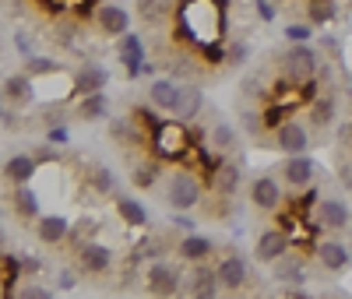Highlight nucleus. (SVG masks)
I'll return each mask as SVG.
<instances>
[{
  "label": "nucleus",
  "instance_id": "1",
  "mask_svg": "<svg viewBox=\"0 0 352 299\" xmlns=\"http://www.w3.org/2000/svg\"><path fill=\"white\" fill-rule=\"evenodd\" d=\"M201 194H204L201 179L190 176V173H173L169 184H166V201H169V208H176V212H190V208H197Z\"/></svg>",
  "mask_w": 352,
  "mask_h": 299
},
{
  "label": "nucleus",
  "instance_id": "2",
  "mask_svg": "<svg viewBox=\"0 0 352 299\" xmlns=\"http://www.w3.org/2000/svg\"><path fill=\"white\" fill-rule=\"evenodd\" d=\"M282 74L296 85H303L317 74V53L310 49V43H296L292 49L282 53Z\"/></svg>",
  "mask_w": 352,
  "mask_h": 299
},
{
  "label": "nucleus",
  "instance_id": "3",
  "mask_svg": "<svg viewBox=\"0 0 352 299\" xmlns=\"http://www.w3.org/2000/svg\"><path fill=\"white\" fill-rule=\"evenodd\" d=\"M144 282H148V292L152 296H176L184 289V272L169 261H155L148 267V275H144Z\"/></svg>",
  "mask_w": 352,
  "mask_h": 299
},
{
  "label": "nucleus",
  "instance_id": "4",
  "mask_svg": "<svg viewBox=\"0 0 352 299\" xmlns=\"http://www.w3.org/2000/svg\"><path fill=\"white\" fill-rule=\"evenodd\" d=\"M219 292H222L219 272H215V267H208L204 261H197L194 272H190V278H187V296H194V299H212V296H219Z\"/></svg>",
  "mask_w": 352,
  "mask_h": 299
},
{
  "label": "nucleus",
  "instance_id": "5",
  "mask_svg": "<svg viewBox=\"0 0 352 299\" xmlns=\"http://www.w3.org/2000/svg\"><path fill=\"white\" fill-rule=\"evenodd\" d=\"M109 264H113V250L109 247H102V243H81L78 247V272H85V275H102V272H109Z\"/></svg>",
  "mask_w": 352,
  "mask_h": 299
},
{
  "label": "nucleus",
  "instance_id": "6",
  "mask_svg": "<svg viewBox=\"0 0 352 299\" xmlns=\"http://www.w3.org/2000/svg\"><path fill=\"white\" fill-rule=\"evenodd\" d=\"M275 144L289 155H300V152H307L310 134H307L303 124H296V120H282V124L275 127Z\"/></svg>",
  "mask_w": 352,
  "mask_h": 299
},
{
  "label": "nucleus",
  "instance_id": "7",
  "mask_svg": "<svg viewBox=\"0 0 352 299\" xmlns=\"http://www.w3.org/2000/svg\"><path fill=\"white\" fill-rule=\"evenodd\" d=\"M285 250H289V232L285 229H268V232H261L257 247H254V257L261 264H275Z\"/></svg>",
  "mask_w": 352,
  "mask_h": 299
},
{
  "label": "nucleus",
  "instance_id": "8",
  "mask_svg": "<svg viewBox=\"0 0 352 299\" xmlns=\"http://www.w3.org/2000/svg\"><path fill=\"white\" fill-rule=\"evenodd\" d=\"M184 148H187V131H184L180 124H159V127H155V152H159V155L176 159Z\"/></svg>",
  "mask_w": 352,
  "mask_h": 299
},
{
  "label": "nucleus",
  "instance_id": "9",
  "mask_svg": "<svg viewBox=\"0 0 352 299\" xmlns=\"http://www.w3.org/2000/svg\"><path fill=\"white\" fill-rule=\"evenodd\" d=\"M349 225V204L342 197H324L317 204V229H345Z\"/></svg>",
  "mask_w": 352,
  "mask_h": 299
},
{
  "label": "nucleus",
  "instance_id": "10",
  "mask_svg": "<svg viewBox=\"0 0 352 299\" xmlns=\"http://www.w3.org/2000/svg\"><path fill=\"white\" fill-rule=\"evenodd\" d=\"M314 173H317V166H314V159L310 155H289L285 159V166H282V176H285V184H292V187H310L314 184Z\"/></svg>",
  "mask_w": 352,
  "mask_h": 299
},
{
  "label": "nucleus",
  "instance_id": "11",
  "mask_svg": "<svg viewBox=\"0 0 352 299\" xmlns=\"http://www.w3.org/2000/svg\"><path fill=\"white\" fill-rule=\"evenodd\" d=\"M250 201H254V208H261V212H275V208L282 204V187L272 176H261V179L250 184Z\"/></svg>",
  "mask_w": 352,
  "mask_h": 299
},
{
  "label": "nucleus",
  "instance_id": "12",
  "mask_svg": "<svg viewBox=\"0 0 352 299\" xmlns=\"http://www.w3.org/2000/svg\"><path fill=\"white\" fill-rule=\"evenodd\" d=\"M215 272H219V282L226 292H236L247 285V261L243 257H222Z\"/></svg>",
  "mask_w": 352,
  "mask_h": 299
},
{
  "label": "nucleus",
  "instance_id": "13",
  "mask_svg": "<svg viewBox=\"0 0 352 299\" xmlns=\"http://www.w3.org/2000/svg\"><path fill=\"white\" fill-rule=\"evenodd\" d=\"M96 21H99V28L106 36H127V28H131V14L120 4H102Z\"/></svg>",
  "mask_w": 352,
  "mask_h": 299
},
{
  "label": "nucleus",
  "instance_id": "14",
  "mask_svg": "<svg viewBox=\"0 0 352 299\" xmlns=\"http://www.w3.org/2000/svg\"><path fill=\"white\" fill-rule=\"evenodd\" d=\"M180 96H184V88L176 85L173 78H159L152 81V106L162 109V113H176V106H180Z\"/></svg>",
  "mask_w": 352,
  "mask_h": 299
},
{
  "label": "nucleus",
  "instance_id": "15",
  "mask_svg": "<svg viewBox=\"0 0 352 299\" xmlns=\"http://www.w3.org/2000/svg\"><path fill=\"white\" fill-rule=\"evenodd\" d=\"M36 232H39V239H43L46 247H56V243H64V239L71 236V222L64 215H43L39 225H36Z\"/></svg>",
  "mask_w": 352,
  "mask_h": 299
},
{
  "label": "nucleus",
  "instance_id": "16",
  "mask_svg": "<svg viewBox=\"0 0 352 299\" xmlns=\"http://www.w3.org/2000/svg\"><path fill=\"white\" fill-rule=\"evenodd\" d=\"M102 85H109V71L99 67V64H88L74 74V92L78 96H88V92H102Z\"/></svg>",
  "mask_w": 352,
  "mask_h": 299
},
{
  "label": "nucleus",
  "instance_id": "17",
  "mask_svg": "<svg viewBox=\"0 0 352 299\" xmlns=\"http://www.w3.org/2000/svg\"><path fill=\"white\" fill-rule=\"evenodd\" d=\"M212 187H215L219 197L236 194V187H240V166H236V162H222V166H215V169H212Z\"/></svg>",
  "mask_w": 352,
  "mask_h": 299
},
{
  "label": "nucleus",
  "instance_id": "18",
  "mask_svg": "<svg viewBox=\"0 0 352 299\" xmlns=\"http://www.w3.org/2000/svg\"><path fill=\"white\" fill-rule=\"evenodd\" d=\"M317 261L328 267V272H345L349 267V250L338 243V239H324V243L317 247Z\"/></svg>",
  "mask_w": 352,
  "mask_h": 299
},
{
  "label": "nucleus",
  "instance_id": "19",
  "mask_svg": "<svg viewBox=\"0 0 352 299\" xmlns=\"http://www.w3.org/2000/svg\"><path fill=\"white\" fill-rule=\"evenodd\" d=\"M106 113H109L106 92H88V96H81V102H78V120H85V124H96V120H102Z\"/></svg>",
  "mask_w": 352,
  "mask_h": 299
},
{
  "label": "nucleus",
  "instance_id": "20",
  "mask_svg": "<svg viewBox=\"0 0 352 299\" xmlns=\"http://www.w3.org/2000/svg\"><path fill=\"white\" fill-rule=\"evenodd\" d=\"M275 282H285V285H296V282H303V261L296 257V254H282L275 264Z\"/></svg>",
  "mask_w": 352,
  "mask_h": 299
},
{
  "label": "nucleus",
  "instance_id": "21",
  "mask_svg": "<svg viewBox=\"0 0 352 299\" xmlns=\"http://www.w3.org/2000/svg\"><path fill=\"white\" fill-rule=\"evenodd\" d=\"M176 254H180V261H190V264H197V261H208V254H212V243L204 236H187L180 247H176Z\"/></svg>",
  "mask_w": 352,
  "mask_h": 299
},
{
  "label": "nucleus",
  "instance_id": "22",
  "mask_svg": "<svg viewBox=\"0 0 352 299\" xmlns=\"http://www.w3.org/2000/svg\"><path fill=\"white\" fill-rule=\"evenodd\" d=\"M4 176L11 179V184H28V179L36 176V159H32V155H14V159H8Z\"/></svg>",
  "mask_w": 352,
  "mask_h": 299
},
{
  "label": "nucleus",
  "instance_id": "23",
  "mask_svg": "<svg viewBox=\"0 0 352 299\" xmlns=\"http://www.w3.org/2000/svg\"><path fill=\"white\" fill-rule=\"evenodd\" d=\"M141 56H144V46H141V39L138 36H120V60L131 67V74H138L141 71Z\"/></svg>",
  "mask_w": 352,
  "mask_h": 299
},
{
  "label": "nucleus",
  "instance_id": "24",
  "mask_svg": "<svg viewBox=\"0 0 352 299\" xmlns=\"http://www.w3.org/2000/svg\"><path fill=\"white\" fill-rule=\"evenodd\" d=\"M116 212H120V219L127 225H134V229H141L144 222H148V212H144L134 197H116Z\"/></svg>",
  "mask_w": 352,
  "mask_h": 299
},
{
  "label": "nucleus",
  "instance_id": "25",
  "mask_svg": "<svg viewBox=\"0 0 352 299\" xmlns=\"http://www.w3.org/2000/svg\"><path fill=\"white\" fill-rule=\"evenodd\" d=\"M109 137L116 141V144H124V148H131V144H141L144 137H141V131L131 124V120H113L109 124Z\"/></svg>",
  "mask_w": 352,
  "mask_h": 299
},
{
  "label": "nucleus",
  "instance_id": "26",
  "mask_svg": "<svg viewBox=\"0 0 352 299\" xmlns=\"http://www.w3.org/2000/svg\"><path fill=\"white\" fill-rule=\"evenodd\" d=\"M335 116V99L331 96H317L310 102V127H328Z\"/></svg>",
  "mask_w": 352,
  "mask_h": 299
},
{
  "label": "nucleus",
  "instance_id": "27",
  "mask_svg": "<svg viewBox=\"0 0 352 299\" xmlns=\"http://www.w3.org/2000/svg\"><path fill=\"white\" fill-rule=\"evenodd\" d=\"M99 229H102V225H99V219H88V215H85V219H78V222L71 225V236H67V239H71L74 247L92 243V239L99 236Z\"/></svg>",
  "mask_w": 352,
  "mask_h": 299
},
{
  "label": "nucleus",
  "instance_id": "28",
  "mask_svg": "<svg viewBox=\"0 0 352 299\" xmlns=\"http://www.w3.org/2000/svg\"><path fill=\"white\" fill-rule=\"evenodd\" d=\"M14 208H18L21 219H36V215H39V201H36L32 190H28V184H18V190H14Z\"/></svg>",
  "mask_w": 352,
  "mask_h": 299
},
{
  "label": "nucleus",
  "instance_id": "29",
  "mask_svg": "<svg viewBox=\"0 0 352 299\" xmlns=\"http://www.w3.org/2000/svg\"><path fill=\"white\" fill-rule=\"evenodd\" d=\"M335 14H338L335 0H310V4H307L310 25H328V21H335Z\"/></svg>",
  "mask_w": 352,
  "mask_h": 299
},
{
  "label": "nucleus",
  "instance_id": "30",
  "mask_svg": "<svg viewBox=\"0 0 352 299\" xmlns=\"http://www.w3.org/2000/svg\"><path fill=\"white\" fill-rule=\"evenodd\" d=\"M155 179H159V162H155V159H152V162H138L134 173H131V184L141 187V190H148Z\"/></svg>",
  "mask_w": 352,
  "mask_h": 299
},
{
  "label": "nucleus",
  "instance_id": "31",
  "mask_svg": "<svg viewBox=\"0 0 352 299\" xmlns=\"http://www.w3.org/2000/svg\"><path fill=\"white\" fill-rule=\"evenodd\" d=\"M138 14H141V21L155 25L169 14V0H138Z\"/></svg>",
  "mask_w": 352,
  "mask_h": 299
},
{
  "label": "nucleus",
  "instance_id": "32",
  "mask_svg": "<svg viewBox=\"0 0 352 299\" xmlns=\"http://www.w3.org/2000/svg\"><path fill=\"white\" fill-rule=\"evenodd\" d=\"M197 109H201V88H197V85H190V88H184V96H180V106H176V113H180L184 120H194V116H197Z\"/></svg>",
  "mask_w": 352,
  "mask_h": 299
},
{
  "label": "nucleus",
  "instance_id": "33",
  "mask_svg": "<svg viewBox=\"0 0 352 299\" xmlns=\"http://www.w3.org/2000/svg\"><path fill=\"white\" fill-rule=\"evenodd\" d=\"M4 96L8 99H28V96H32V78H28V74H14V78H8V85H4Z\"/></svg>",
  "mask_w": 352,
  "mask_h": 299
},
{
  "label": "nucleus",
  "instance_id": "34",
  "mask_svg": "<svg viewBox=\"0 0 352 299\" xmlns=\"http://www.w3.org/2000/svg\"><path fill=\"white\" fill-rule=\"evenodd\" d=\"M212 148H215V152H229V148H236V131L226 127V124H215L212 127Z\"/></svg>",
  "mask_w": 352,
  "mask_h": 299
},
{
  "label": "nucleus",
  "instance_id": "35",
  "mask_svg": "<svg viewBox=\"0 0 352 299\" xmlns=\"http://www.w3.org/2000/svg\"><path fill=\"white\" fill-rule=\"evenodd\" d=\"M92 187H96L99 194H113V176H109V169H102V166L92 169Z\"/></svg>",
  "mask_w": 352,
  "mask_h": 299
},
{
  "label": "nucleus",
  "instance_id": "36",
  "mask_svg": "<svg viewBox=\"0 0 352 299\" xmlns=\"http://www.w3.org/2000/svg\"><path fill=\"white\" fill-rule=\"evenodd\" d=\"M243 60H247V43H229L226 46V64L229 67H240Z\"/></svg>",
  "mask_w": 352,
  "mask_h": 299
},
{
  "label": "nucleus",
  "instance_id": "37",
  "mask_svg": "<svg viewBox=\"0 0 352 299\" xmlns=\"http://www.w3.org/2000/svg\"><path fill=\"white\" fill-rule=\"evenodd\" d=\"M285 36H289L292 43H307V39H310V28H307V25H289Z\"/></svg>",
  "mask_w": 352,
  "mask_h": 299
},
{
  "label": "nucleus",
  "instance_id": "38",
  "mask_svg": "<svg viewBox=\"0 0 352 299\" xmlns=\"http://www.w3.org/2000/svg\"><path fill=\"white\" fill-rule=\"evenodd\" d=\"M50 71H53L50 60H28V74H50Z\"/></svg>",
  "mask_w": 352,
  "mask_h": 299
},
{
  "label": "nucleus",
  "instance_id": "39",
  "mask_svg": "<svg viewBox=\"0 0 352 299\" xmlns=\"http://www.w3.org/2000/svg\"><path fill=\"white\" fill-rule=\"evenodd\" d=\"M317 197H320V194H317V190L310 187L307 194H300V208H303V212H307V208H314V204H317Z\"/></svg>",
  "mask_w": 352,
  "mask_h": 299
},
{
  "label": "nucleus",
  "instance_id": "40",
  "mask_svg": "<svg viewBox=\"0 0 352 299\" xmlns=\"http://www.w3.org/2000/svg\"><path fill=\"white\" fill-rule=\"evenodd\" d=\"M243 124H247V131H254V134H257V131L264 127V120H261V116H254V113H247V116H243Z\"/></svg>",
  "mask_w": 352,
  "mask_h": 299
},
{
  "label": "nucleus",
  "instance_id": "41",
  "mask_svg": "<svg viewBox=\"0 0 352 299\" xmlns=\"http://www.w3.org/2000/svg\"><path fill=\"white\" fill-rule=\"evenodd\" d=\"M338 176H342V184H345V187H352V166H342Z\"/></svg>",
  "mask_w": 352,
  "mask_h": 299
},
{
  "label": "nucleus",
  "instance_id": "42",
  "mask_svg": "<svg viewBox=\"0 0 352 299\" xmlns=\"http://www.w3.org/2000/svg\"><path fill=\"white\" fill-rule=\"evenodd\" d=\"M60 289H74V275H71V272L60 275Z\"/></svg>",
  "mask_w": 352,
  "mask_h": 299
},
{
  "label": "nucleus",
  "instance_id": "43",
  "mask_svg": "<svg viewBox=\"0 0 352 299\" xmlns=\"http://www.w3.org/2000/svg\"><path fill=\"white\" fill-rule=\"evenodd\" d=\"M320 46H324V49H328V53H338V43H335V39H331V36H328V39H324V43H320Z\"/></svg>",
  "mask_w": 352,
  "mask_h": 299
},
{
  "label": "nucleus",
  "instance_id": "44",
  "mask_svg": "<svg viewBox=\"0 0 352 299\" xmlns=\"http://www.w3.org/2000/svg\"><path fill=\"white\" fill-rule=\"evenodd\" d=\"M67 137V131H50V141H56V144H60Z\"/></svg>",
  "mask_w": 352,
  "mask_h": 299
},
{
  "label": "nucleus",
  "instance_id": "45",
  "mask_svg": "<svg viewBox=\"0 0 352 299\" xmlns=\"http://www.w3.org/2000/svg\"><path fill=\"white\" fill-rule=\"evenodd\" d=\"M338 134H342V137H345V141H349V144H352V124H349V127H342V131H338Z\"/></svg>",
  "mask_w": 352,
  "mask_h": 299
},
{
  "label": "nucleus",
  "instance_id": "46",
  "mask_svg": "<svg viewBox=\"0 0 352 299\" xmlns=\"http://www.w3.org/2000/svg\"><path fill=\"white\" fill-rule=\"evenodd\" d=\"M0 250H4V229H0Z\"/></svg>",
  "mask_w": 352,
  "mask_h": 299
}]
</instances>
